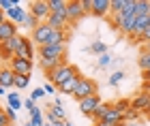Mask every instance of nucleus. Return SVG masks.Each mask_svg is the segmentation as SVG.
<instances>
[{
  "label": "nucleus",
  "instance_id": "f257e3e1",
  "mask_svg": "<svg viewBox=\"0 0 150 126\" xmlns=\"http://www.w3.org/2000/svg\"><path fill=\"white\" fill-rule=\"evenodd\" d=\"M73 75H79L77 66H73V64H69V62H62L56 71H52L50 75H47V79H50L52 85H56V88H58L60 83H64L67 79H71Z\"/></svg>",
  "mask_w": 150,
  "mask_h": 126
},
{
  "label": "nucleus",
  "instance_id": "f03ea898",
  "mask_svg": "<svg viewBox=\"0 0 150 126\" xmlns=\"http://www.w3.org/2000/svg\"><path fill=\"white\" fill-rule=\"evenodd\" d=\"M94 94H97V83H94L92 79L81 75L77 88H75V92H73V98L79 103V101H84V98H88V96H94Z\"/></svg>",
  "mask_w": 150,
  "mask_h": 126
},
{
  "label": "nucleus",
  "instance_id": "7ed1b4c3",
  "mask_svg": "<svg viewBox=\"0 0 150 126\" xmlns=\"http://www.w3.org/2000/svg\"><path fill=\"white\" fill-rule=\"evenodd\" d=\"M39 56L47 58V60H62L67 58V45H41L39 47Z\"/></svg>",
  "mask_w": 150,
  "mask_h": 126
},
{
  "label": "nucleus",
  "instance_id": "20e7f679",
  "mask_svg": "<svg viewBox=\"0 0 150 126\" xmlns=\"http://www.w3.org/2000/svg\"><path fill=\"white\" fill-rule=\"evenodd\" d=\"M32 15L39 19V24H45L47 19H50L52 11H50V0H35V2H30V9H28Z\"/></svg>",
  "mask_w": 150,
  "mask_h": 126
},
{
  "label": "nucleus",
  "instance_id": "39448f33",
  "mask_svg": "<svg viewBox=\"0 0 150 126\" xmlns=\"http://www.w3.org/2000/svg\"><path fill=\"white\" fill-rule=\"evenodd\" d=\"M52 32H54V28L50 24H39L35 30H32V34H30V38H32V43H37L39 47L41 45H47L50 43V36H52Z\"/></svg>",
  "mask_w": 150,
  "mask_h": 126
},
{
  "label": "nucleus",
  "instance_id": "423d86ee",
  "mask_svg": "<svg viewBox=\"0 0 150 126\" xmlns=\"http://www.w3.org/2000/svg\"><path fill=\"white\" fill-rule=\"evenodd\" d=\"M19 43H22V36H13L9 38V41H4V43H0V56L6 58V60H13L17 54V47H19Z\"/></svg>",
  "mask_w": 150,
  "mask_h": 126
},
{
  "label": "nucleus",
  "instance_id": "0eeeda50",
  "mask_svg": "<svg viewBox=\"0 0 150 126\" xmlns=\"http://www.w3.org/2000/svg\"><path fill=\"white\" fill-rule=\"evenodd\" d=\"M9 69L15 73V75L30 77V73H32V62H30V60H22V58H13V60H9Z\"/></svg>",
  "mask_w": 150,
  "mask_h": 126
},
{
  "label": "nucleus",
  "instance_id": "6e6552de",
  "mask_svg": "<svg viewBox=\"0 0 150 126\" xmlns=\"http://www.w3.org/2000/svg\"><path fill=\"white\" fill-rule=\"evenodd\" d=\"M84 15H86V9L81 6V0H71V2L67 4V17H69L71 24L79 22Z\"/></svg>",
  "mask_w": 150,
  "mask_h": 126
},
{
  "label": "nucleus",
  "instance_id": "1a4fd4ad",
  "mask_svg": "<svg viewBox=\"0 0 150 126\" xmlns=\"http://www.w3.org/2000/svg\"><path fill=\"white\" fill-rule=\"evenodd\" d=\"M15 58H22V60H30V62H32V58H35V47H32V38L22 36V43H19V47H17Z\"/></svg>",
  "mask_w": 150,
  "mask_h": 126
},
{
  "label": "nucleus",
  "instance_id": "9d476101",
  "mask_svg": "<svg viewBox=\"0 0 150 126\" xmlns=\"http://www.w3.org/2000/svg\"><path fill=\"white\" fill-rule=\"evenodd\" d=\"M77 105H79V111L84 116H90L92 118V113L97 111V107L101 105V98H99V94H94V96H88V98H84V101H79Z\"/></svg>",
  "mask_w": 150,
  "mask_h": 126
},
{
  "label": "nucleus",
  "instance_id": "9b49d317",
  "mask_svg": "<svg viewBox=\"0 0 150 126\" xmlns=\"http://www.w3.org/2000/svg\"><path fill=\"white\" fill-rule=\"evenodd\" d=\"M148 107H150V94H148V92H142V94H137L131 101V109L139 111V113H146Z\"/></svg>",
  "mask_w": 150,
  "mask_h": 126
},
{
  "label": "nucleus",
  "instance_id": "f8f14e48",
  "mask_svg": "<svg viewBox=\"0 0 150 126\" xmlns=\"http://www.w3.org/2000/svg\"><path fill=\"white\" fill-rule=\"evenodd\" d=\"M26 15H28V11L22 9L19 4H15L11 11H6V19H9V22H13L15 26H22V24H24V19H26Z\"/></svg>",
  "mask_w": 150,
  "mask_h": 126
},
{
  "label": "nucleus",
  "instance_id": "ddd939ff",
  "mask_svg": "<svg viewBox=\"0 0 150 126\" xmlns=\"http://www.w3.org/2000/svg\"><path fill=\"white\" fill-rule=\"evenodd\" d=\"M110 9H112V0H92V15L97 17H105L110 15Z\"/></svg>",
  "mask_w": 150,
  "mask_h": 126
},
{
  "label": "nucleus",
  "instance_id": "4468645a",
  "mask_svg": "<svg viewBox=\"0 0 150 126\" xmlns=\"http://www.w3.org/2000/svg\"><path fill=\"white\" fill-rule=\"evenodd\" d=\"M13 36H17V26L6 19V22L0 24V43L9 41V38H13Z\"/></svg>",
  "mask_w": 150,
  "mask_h": 126
},
{
  "label": "nucleus",
  "instance_id": "2eb2a0df",
  "mask_svg": "<svg viewBox=\"0 0 150 126\" xmlns=\"http://www.w3.org/2000/svg\"><path fill=\"white\" fill-rule=\"evenodd\" d=\"M105 124H110V126H120L122 122H125V113H122V111H118L112 105V109L107 111V116H105V120H103Z\"/></svg>",
  "mask_w": 150,
  "mask_h": 126
},
{
  "label": "nucleus",
  "instance_id": "dca6fc26",
  "mask_svg": "<svg viewBox=\"0 0 150 126\" xmlns=\"http://www.w3.org/2000/svg\"><path fill=\"white\" fill-rule=\"evenodd\" d=\"M0 85H2L4 90L15 88V73L11 69H0Z\"/></svg>",
  "mask_w": 150,
  "mask_h": 126
},
{
  "label": "nucleus",
  "instance_id": "f3484780",
  "mask_svg": "<svg viewBox=\"0 0 150 126\" xmlns=\"http://www.w3.org/2000/svg\"><path fill=\"white\" fill-rule=\"evenodd\" d=\"M79 79H81V73H79V75H73L71 79H67L64 83H60V85H58V90L62 92V94H71V96H73V92H75V88H77Z\"/></svg>",
  "mask_w": 150,
  "mask_h": 126
},
{
  "label": "nucleus",
  "instance_id": "a211bd4d",
  "mask_svg": "<svg viewBox=\"0 0 150 126\" xmlns=\"http://www.w3.org/2000/svg\"><path fill=\"white\" fill-rule=\"evenodd\" d=\"M67 4H69V2H64V0H50L52 15H64L67 17Z\"/></svg>",
  "mask_w": 150,
  "mask_h": 126
},
{
  "label": "nucleus",
  "instance_id": "6ab92c4d",
  "mask_svg": "<svg viewBox=\"0 0 150 126\" xmlns=\"http://www.w3.org/2000/svg\"><path fill=\"white\" fill-rule=\"evenodd\" d=\"M112 109V105L110 103H101L99 107H97V111L92 113V120H94V124H99V122H103L105 120V116H107V111Z\"/></svg>",
  "mask_w": 150,
  "mask_h": 126
},
{
  "label": "nucleus",
  "instance_id": "aec40b11",
  "mask_svg": "<svg viewBox=\"0 0 150 126\" xmlns=\"http://www.w3.org/2000/svg\"><path fill=\"white\" fill-rule=\"evenodd\" d=\"M67 43V30H54L50 36V45H64Z\"/></svg>",
  "mask_w": 150,
  "mask_h": 126
},
{
  "label": "nucleus",
  "instance_id": "412c9836",
  "mask_svg": "<svg viewBox=\"0 0 150 126\" xmlns=\"http://www.w3.org/2000/svg\"><path fill=\"white\" fill-rule=\"evenodd\" d=\"M6 98H9V107L11 109H22L24 107V101L22 98H19V94H15V92H9V94H6Z\"/></svg>",
  "mask_w": 150,
  "mask_h": 126
},
{
  "label": "nucleus",
  "instance_id": "4be33fe9",
  "mask_svg": "<svg viewBox=\"0 0 150 126\" xmlns=\"http://www.w3.org/2000/svg\"><path fill=\"white\" fill-rule=\"evenodd\" d=\"M30 124L32 126H45L43 124V111H41L39 107L30 111Z\"/></svg>",
  "mask_w": 150,
  "mask_h": 126
},
{
  "label": "nucleus",
  "instance_id": "5701e85b",
  "mask_svg": "<svg viewBox=\"0 0 150 126\" xmlns=\"http://www.w3.org/2000/svg\"><path fill=\"white\" fill-rule=\"evenodd\" d=\"M139 69L142 71H150V51H142V56H139Z\"/></svg>",
  "mask_w": 150,
  "mask_h": 126
},
{
  "label": "nucleus",
  "instance_id": "b1692460",
  "mask_svg": "<svg viewBox=\"0 0 150 126\" xmlns=\"http://www.w3.org/2000/svg\"><path fill=\"white\" fill-rule=\"evenodd\" d=\"M22 26H26V28H30V30H35L37 26H39V19L28 11V15H26V19H24V24H22Z\"/></svg>",
  "mask_w": 150,
  "mask_h": 126
},
{
  "label": "nucleus",
  "instance_id": "393cba45",
  "mask_svg": "<svg viewBox=\"0 0 150 126\" xmlns=\"http://www.w3.org/2000/svg\"><path fill=\"white\" fill-rule=\"evenodd\" d=\"M90 51H92V54L103 56V54H107V45H105V43H101V41H97V43H92V45H90Z\"/></svg>",
  "mask_w": 150,
  "mask_h": 126
},
{
  "label": "nucleus",
  "instance_id": "a878e982",
  "mask_svg": "<svg viewBox=\"0 0 150 126\" xmlns=\"http://www.w3.org/2000/svg\"><path fill=\"white\" fill-rule=\"evenodd\" d=\"M28 83H30V77L15 75V88H17V90H24V88H28Z\"/></svg>",
  "mask_w": 150,
  "mask_h": 126
},
{
  "label": "nucleus",
  "instance_id": "bb28decb",
  "mask_svg": "<svg viewBox=\"0 0 150 126\" xmlns=\"http://www.w3.org/2000/svg\"><path fill=\"white\" fill-rule=\"evenodd\" d=\"M50 113L54 116V118H58V120H64V109H62V105H52V111Z\"/></svg>",
  "mask_w": 150,
  "mask_h": 126
},
{
  "label": "nucleus",
  "instance_id": "cd10ccee",
  "mask_svg": "<svg viewBox=\"0 0 150 126\" xmlns=\"http://www.w3.org/2000/svg\"><path fill=\"white\" fill-rule=\"evenodd\" d=\"M122 79H125V73H122V71H116L114 75L110 77V83H112V85H118Z\"/></svg>",
  "mask_w": 150,
  "mask_h": 126
},
{
  "label": "nucleus",
  "instance_id": "c85d7f7f",
  "mask_svg": "<svg viewBox=\"0 0 150 126\" xmlns=\"http://www.w3.org/2000/svg\"><path fill=\"white\" fill-rule=\"evenodd\" d=\"M110 64H112V56L110 54L99 56V66H103V69H105V66H110Z\"/></svg>",
  "mask_w": 150,
  "mask_h": 126
},
{
  "label": "nucleus",
  "instance_id": "c756f323",
  "mask_svg": "<svg viewBox=\"0 0 150 126\" xmlns=\"http://www.w3.org/2000/svg\"><path fill=\"white\" fill-rule=\"evenodd\" d=\"M137 118H139V111H135V109H129L125 113V120L127 122H133V120H137Z\"/></svg>",
  "mask_w": 150,
  "mask_h": 126
},
{
  "label": "nucleus",
  "instance_id": "7c9ffc66",
  "mask_svg": "<svg viewBox=\"0 0 150 126\" xmlns=\"http://www.w3.org/2000/svg\"><path fill=\"white\" fill-rule=\"evenodd\" d=\"M43 96H45V90L43 88H35V90H32V94H30L32 101H39V98H43Z\"/></svg>",
  "mask_w": 150,
  "mask_h": 126
},
{
  "label": "nucleus",
  "instance_id": "2f4dec72",
  "mask_svg": "<svg viewBox=\"0 0 150 126\" xmlns=\"http://www.w3.org/2000/svg\"><path fill=\"white\" fill-rule=\"evenodd\" d=\"M9 124H11V120L6 118V113H4V111L0 109V126H9Z\"/></svg>",
  "mask_w": 150,
  "mask_h": 126
},
{
  "label": "nucleus",
  "instance_id": "473e14b6",
  "mask_svg": "<svg viewBox=\"0 0 150 126\" xmlns=\"http://www.w3.org/2000/svg\"><path fill=\"white\" fill-rule=\"evenodd\" d=\"M43 90H45V94H56V90H58V88H56V85H52V83H45V85H43Z\"/></svg>",
  "mask_w": 150,
  "mask_h": 126
},
{
  "label": "nucleus",
  "instance_id": "72a5a7b5",
  "mask_svg": "<svg viewBox=\"0 0 150 126\" xmlns=\"http://www.w3.org/2000/svg\"><path fill=\"white\" fill-rule=\"evenodd\" d=\"M4 113H6V118H9L11 122H15V109H11V107H6L4 109Z\"/></svg>",
  "mask_w": 150,
  "mask_h": 126
},
{
  "label": "nucleus",
  "instance_id": "f704fd0d",
  "mask_svg": "<svg viewBox=\"0 0 150 126\" xmlns=\"http://www.w3.org/2000/svg\"><path fill=\"white\" fill-rule=\"evenodd\" d=\"M24 107L28 109V111H32V109H37V107H35V101H32V98H26V101H24Z\"/></svg>",
  "mask_w": 150,
  "mask_h": 126
},
{
  "label": "nucleus",
  "instance_id": "c9c22d12",
  "mask_svg": "<svg viewBox=\"0 0 150 126\" xmlns=\"http://www.w3.org/2000/svg\"><path fill=\"white\" fill-rule=\"evenodd\" d=\"M81 6L86 9V13H90L92 11V0H81Z\"/></svg>",
  "mask_w": 150,
  "mask_h": 126
},
{
  "label": "nucleus",
  "instance_id": "e433bc0d",
  "mask_svg": "<svg viewBox=\"0 0 150 126\" xmlns=\"http://www.w3.org/2000/svg\"><path fill=\"white\" fill-rule=\"evenodd\" d=\"M2 22H6V13L0 9V24H2Z\"/></svg>",
  "mask_w": 150,
  "mask_h": 126
},
{
  "label": "nucleus",
  "instance_id": "4c0bfd02",
  "mask_svg": "<svg viewBox=\"0 0 150 126\" xmlns=\"http://www.w3.org/2000/svg\"><path fill=\"white\" fill-rule=\"evenodd\" d=\"M144 81L150 83V71H144Z\"/></svg>",
  "mask_w": 150,
  "mask_h": 126
},
{
  "label": "nucleus",
  "instance_id": "58836bf2",
  "mask_svg": "<svg viewBox=\"0 0 150 126\" xmlns=\"http://www.w3.org/2000/svg\"><path fill=\"white\" fill-rule=\"evenodd\" d=\"M144 51H150V41H148V43H144Z\"/></svg>",
  "mask_w": 150,
  "mask_h": 126
},
{
  "label": "nucleus",
  "instance_id": "ea45409f",
  "mask_svg": "<svg viewBox=\"0 0 150 126\" xmlns=\"http://www.w3.org/2000/svg\"><path fill=\"white\" fill-rule=\"evenodd\" d=\"M144 92H148V94H150V83H146V85H144Z\"/></svg>",
  "mask_w": 150,
  "mask_h": 126
},
{
  "label": "nucleus",
  "instance_id": "a19ab883",
  "mask_svg": "<svg viewBox=\"0 0 150 126\" xmlns=\"http://www.w3.org/2000/svg\"><path fill=\"white\" fill-rule=\"evenodd\" d=\"M0 94H6V90L2 88V85H0Z\"/></svg>",
  "mask_w": 150,
  "mask_h": 126
},
{
  "label": "nucleus",
  "instance_id": "79ce46f5",
  "mask_svg": "<svg viewBox=\"0 0 150 126\" xmlns=\"http://www.w3.org/2000/svg\"><path fill=\"white\" fill-rule=\"evenodd\" d=\"M146 116H148V120H150V107H148V111H146Z\"/></svg>",
  "mask_w": 150,
  "mask_h": 126
},
{
  "label": "nucleus",
  "instance_id": "37998d69",
  "mask_svg": "<svg viewBox=\"0 0 150 126\" xmlns=\"http://www.w3.org/2000/svg\"><path fill=\"white\" fill-rule=\"evenodd\" d=\"M64 126H73V124H71V122H67V124H64Z\"/></svg>",
  "mask_w": 150,
  "mask_h": 126
},
{
  "label": "nucleus",
  "instance_id": "c03bdc74",
  "mask_svg": "<svg viewBox=\"0 0 150 126\" xmlns=\"http://www.w3.org/2000/svg\"><path fill=\"white\" fill-rule=\"evenodd\" d=\"M127 126H133V124H127Z\"/></svg>",
  "mask_w": 150,
  "mask_h": 126
},
{
  "label": "nucleus",
  "instance_id": "a18cd8bd",
  "mask_svg": "<svg viewBox=\"0 0 150 126\" xmlns=\"http://www.w3.org/2000/svg\"><path fill=\"white\" fill-rule=\"evenodd\" d=\"M94 126H97V124H94Z\"/></svg>",
  "mask_w": 150,
  "mask_h": 126
}]
</instances>
